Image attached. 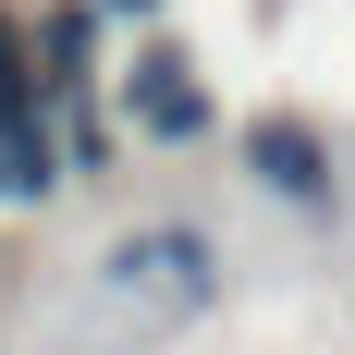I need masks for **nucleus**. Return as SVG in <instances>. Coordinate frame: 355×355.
<instances>
[{
    "label": "nucleus",
    "mask_w": 355,
    "mask_h": 355,
    "mask_svg": "<svg viewBox=\"0 0 355 355\" xmlns=\"http://www.w3.org/2000/svg\"><path fill=\"white\" fill-rule=\"evenodd\" d=\"M220 282V245L196 220H159V233H123L110 245V294H159V306H209Z\"/></svg>",
    "instance_id": "obj_1"
},
{
    "label": "nucleus",
    "mask_w": 355,
    "mask_h": 355,
    "mask_svg": "<svg viewBox=\"0 0 355 355\" xmlns=\"http://www.w3.org/2000/svg\"><path fill=\"white\" fill-rule=\"evenodd\" d=\"M245 159H257V184H282V196H319V147L294 135V123H257V135H245Z\"/></svg>",
    "instance_id": "obj_2"
},
{
    "label": "nucleus",
    "mask_w": 355,
    "mask_h": 355,
    "mask_svg": "<svg viewBox=\"0 0 355 355\" xmlns=\"http://www.w3.org/2000/svg\"><path fill=\"white\" fill-rule=\"evenodd\" d=\"M135 123H147V135H196L209 110H196V86H184L172 62H147V73H135Z\"/></svg>",
    "instance_id": "obj_3"
},
{
    "label": "nucleus",
    "mask_w": 355,
    "mask_h": 355,
    "mask_svg": "<svg viewBox=\"0 0 355 355\" xmlns=\"http://www.w3.org/2000/svg\"><path fill=\"white\" fill-rule=\"evenodd\" d=\"M25 123H37V110H25V37L0 25V135H25Z\"/></svg>",
    "instance_id": "obj_4"
},
{
    "label": "nucleus",
    "mask_w": 355,
    "mask_h": 355,
    "mask_svg": "<svg viewBox=\"0 0 355 355\" xmlns=\"http://www.w3.org/2000/svg\"><path fill=\"white\" fill-rule=\"evenodd\" d=\"M110 12H147V0H110Z\"/></svg>",
    "instance_id": "obj_5"
}]
</instances>
